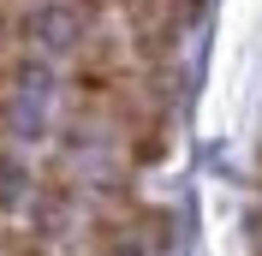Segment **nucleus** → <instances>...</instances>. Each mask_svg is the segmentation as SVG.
Returning a JSON list of instances; mask_svg holds the SVG:
<instances>
[{
	"mask_svg": "<svg viewBox=\"0 0 262 256\" xmlns=\"http://www.w3.org/2000/svg\"><path fill=\"white\" fill-rule=\"evenodd\" d=\"M24 191H30V167H24L12 149H0V208H18Z\"/></svg>",
	"mask_w": 262,
	"mask_h": 256,
	"instance_id": "1",
	"label": "nucleus"
}]
</instances>
